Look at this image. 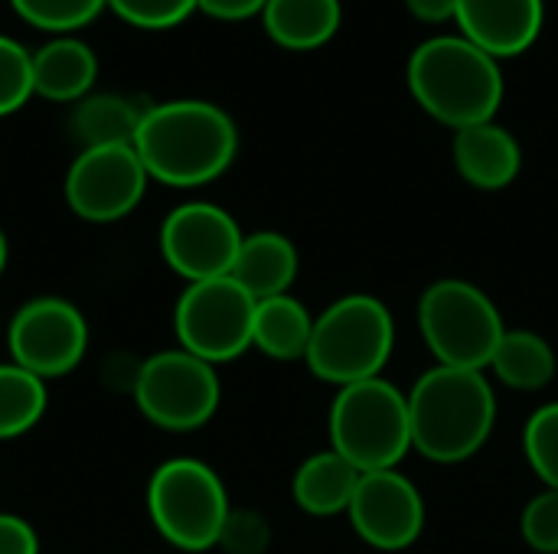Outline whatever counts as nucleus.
Here are the masks:
<instances>
[{
  "instance_id": "obj_1",
  "label": "nucleus",
  "mask_w": 558,
  "mask_h": 554,
  "mask_svg": "<svg viewBox=\"0 0 558 554\" xmlns=\"http://www.w3.org/2000/svg\"><path fill=\"white\" fill-rule=\"evenodd\" d=\"M134 150L150 180L193 189L219 180L232 167L239 131L219 104L180 98L144 111L134 134Z\"/></svg>"
},
{
  "instance_id": "obj_2",
  "label": "nucleus",
  "mask_w": 558,
  "mask_h": 554,
  "mask_svg": "<svg viewBox=\"0 0 558 554\" xmlns=\"http://www.w3.org/2000/svg\"><path fill=\"white\" fill-rule=\"evenodd\" d=\"M412 418V451L435 464L474 457L494 434L497 395L484 372L435 366L405 392Z\"/></svg>"
},
{
  "instance_id": "obj_3",
  "label": "nucleus",
  "mask_w": 558,
  "mask_h": 554,
  "mask_svg": "<svg viewBox=\"0 0 558 554\" xmlns=\"http://www.w3.org/2000/svg\"><path fill=\"white\" fill-rule=\"evenodd\" d=\"M409 88L435 121L461 131L494 121L504 101V72L471 39L435 36L409 59Z\"/></svg>"
},
{
  "instance_id": "obj_4",
  "label": "nucleus",
  "mask_w": 558,
  "mask_h": 554,
  "mask_svg": "<svg viewBox=\"0 0 558 554\" xmlns=\"http://www.w3.org/2000/svg\"><path fill=\"white\" fill-rule=\"evenodd\" d=\"M396 346L389 307L373 294H347L314 317L307 369L330 385H353L383 376Z\"/></svg>"
},
{
  "instance_id": "obj_5",
  "label": "nucleus",
  "mask_w": 558,
  "mask_h": 554,
  "mask_svg": "<svg viewBox=\"0 0 558 554\" xmlns=\"http://www.w3.org/2000/svg\"><path fill=\"white\" fill-rule=\"evenodd\" d=\"M330 447L360 473L399 470L412 451L409 395L383 376L343 385L330 405Z\"/></svg>"
},
{
  "instance_id": "obj_6",
  "label": "nucleus",
  "mask_w": 558,
  "mask_h": 554,
  "mask_svg": "<svg viewBox=\"0 0 558 554\" xmlns=\"http://www.w3.org/2000/svg\"><path fill=\"white\" fill-rule=\"evenodd\" d=\"M418 330L438 366L484 372L507 333L490 294L471 281L445 278L418 300Z\"/></svg>"
},
{
  "instance_id": "obj_7",
  "label": "nucleus",
  "mask_w": 558,
  "mask_h": 554,
  "mask_svg": "<svg viewBox=\"0 0 558 554\" xmlns=\"http://www.w3.org/2000/svg\"><path fill=\"white\" fill-rule=\"evenodd\" d=\"M147 513L154 529L180 552H209L219 545L232 513L219 473L193 457L160 464L147 487Z\"/></svg>"
},
{
  "instance_id": "obj_8",
  "label": "nucleus",
  "mask_w": 558,
  "mask_h": 554,
  "mask_svg": "<svg viewBox=\"0 0 558 554\" xmlns=\"http://www.w3.org/2000/svg\"><path fill=\"white\" fill-rule=\"evenodd\" d=\"M222 385L216 366L186 353L167 349L141 362L134 402L141 415L163 431L186 434L213 421L219 411Z\"/></svg>"
},
{
  "instance_id": "obj_9",
  "label": "nucleus",
  "mask_w": 558,
  "mask_h": 554,
  "mask_svg": "<svg viewBox=\"0 0 558 554\" xmlns=\"http://www.w3.org/2000/svg\"><path fill=\"white\" fill-rule=\"evenodd\" d=\"M258 300L235 278H213L190 284L173 310L180 349L219 366L252 349Z\"/></svg>"
},
{
  "instance_id": "obj_10",
  "label": "nucleus",
  "mask_w": 558,
  "mask_h": 554,
  "mask_svg": "<svg viewBox=\"0 0 558 554\" xmlns=\"http://www.w3.org/2000/svg\"><path fill=\"white\" fill-rule=\"evenodd\" d=\"M10 356L36 379L69 376L88 349V323L82 310L62 297H36L16 310L7 330Z\"/></svg>"
},
{
  "instance_id": "obj_11",
  "label": "nucleus",
  "mask_w": 558,
  "mask_h": 554,
  "mask_svg": "<svg viewBox=\"0 0 558 554\" xmlns=\"http://www.w3.org/2000/svg\"><path fill=\"white\" fill-rule=\"evenodd\" d=\"M147 170L134 144L88 147L65 173V202L85 222H118L137 209L147 189Z\"/></svg>"
},
{
  "instance_id": "obj_12",
  "label": "nucleus",
  "mask_w": 558,
  "mask_h": 554,
  "mask_svg": "<svg viewBox=\"0 0 558 554\" xmlns=\"http://www.w3.org/2000/svg\"><path fill=\"white\" fill-rule=\"evenodd\" d=\"M239 222L216 202H183L160 225V255L190 284L232 274L242 248Z\"/></svg>"
},
{
  "instance_id": "obj_13",
  "label": "nucleus",
  "mask_w": 558,
  "mask_h": 554,
  "mask_svg": "<svg viewBox=\"0 0 558 554\" xmlns=\"http://www.w3.org/2000/svg\"><path fill=\"white\" fill-rule=\"evenodd\" d=\"M347 513L353 532L376 552H405L425 529V500L399 470L363 473Z\"/></svg>"
},
{
  "instance_id": "obj_14",
  "label": "nucleus",
  "mask_w": 558,
  "mask_h": 554,
  "mask_svg": "<svg viewBox=\"0 0 558 554\" xmlns=\"http://www.w3.org/2000/svg\"><path fill=\"white\" fill-rule=\"evenodd\" d=\"M543 0H458L461 36L494 59L526 52L543 29Z\"/></svg>"
},
{
  "instance_id": "obj_15",
  "label": "nucleus",
  "mask_w": 558,
  "mask_h": 554,
  "mask_svg": "<svg viewBox=\"0 0 558 554\" xmlns=\"http://www.w3.org/2000/svg\"><path fill=\"white\" fill-rule=\"evenodd\" d=\"M523 153L517 137L487 121L454 131V167L477 189H507L520 173Z\"/></svg>"
},
{
  "instance_id": "obj_16",
  "label": "nucleus",
  "mask_w": 558,
  "mask_h": 554,
  "mask_svg": "<svg viewBox=\"0 0 558 554\" xmlns=\"http://www.w3.org/2000/svg\"><path fill=\"white\" fill-rule=\"evenodd\" d=\"M301 271V255L294 242L281 232H252L242 238L232 274L255 300L291 294Z\"/></svg>"
},
{
  "instance_id": "obj_17",
  "label": "nucleus",
  "mask_w": 558,
  "mask_h": 554,
  "mask_svg": "<svg viewBox=\"0 0 558 554\" xmlns=\"http://www.w3.org/2000/svg\"><path fill=\"white\" fill-rule=\"evenodd\" d=\"M360 477L363 473L343 454L327 447V451L311 454L298 467V473L291 480V493H294V503L307 516H340L350 509Z\"/></svg>"
},
{
  "instance_id": "obj_18",
  "label": "nucleus",
  "mask_w": 558,
  "mask_h": 554,
  "mask_svg": "<svg viewBox=\"0 0 558 554\" xmlns=\"http://www.w3.org/2000/svg\"><path fill=\"white\" fill-rule=\"evenodd\" d=\"M95 52L72 36H59L33 52V95L49 101H82L95 85Z\"/></svg>"
},
{
  "instance_id": "obj_19",
  "label": "nucleus",
  "mask_w": 558,
  "mask_h": 554,
  "mask_svg": "<svg viewBox=\"0 0 558 554\" xmlns=\"http://www.w3.org/2000/svg\"><path fill=\"white\" fill-rule=\"evenodd\" d=\"M268 36L281 49H320L340 29V0H268L262 10Z\"/></svg>"
},
{
  "instance_id": "obj_20",
  "label": "nucleus",
  "mask_w": 558,
  "mask_h": 554,
  "mask_svg": "<svg viewBox=\"0 0 558 554\" xmlns=\"http://www.w3.org/2000/svg\"><path fill=\"white\" fill-rule=\"evenodd\" d=\"M311 333H314V317L294 294L258 300L252 346L262 349L265 356L278 362L304 359L311 346Z\"/></svg>"
},
{
  "instance_id": "obj_21",
  "label": "nucleus",
  "mask_w": 558,
  "mask_h": 554,
  "mask_svg": "<svg viewBox=\"0 0 558 554\" xmlns=\"http://www.w3.org/2000/svg\"><path fill=\"white\" fill-rule=\"evenodd\" d=\"M487 369L513 392H539L556 379L558 359L546 336L533 330H507Z\"/></svg>"
},
{
  "instance_id": "obj_22",
  "label": "nucleus",
  "mask_w": 558,
  "mask_h": 554,
  "mask_svg": "<svg viewBox=\"0 0 558 554\" xmlns=\"http://www.w3.org/2000/svg\"><path fill=\"white\" fill-rule=\"evenodd\" d=\"M144 111L147 108H137L121 95H85L72 111V134L78 137L82 150L134 144Z\"/></svg>"
},
{
  "instance_id": "obj_23",
  "label": "nucleus",
  "mask_w": 558,
  "mask_h": 554,
  "mask_svg": "<svg viewBox=\"0 0 558 554\" xmlns=\"http://www.w3.org/2000/svg\"><path fill=\"white\" fill-rule=\"evenodd\" d=\"M46 415V382L16 362L0 366V441L20 438Z\"/></svg>"
},
{
  "instance_id": "obj_24",
  "label": "nucleus",
  "mask_w": 558,
  "mask_h": 554,
  "mask_svg": "<svg viewBox=\"0 0 558 554\" xmlns=\"http://www.w3.org/2000/svg\"><path fill=\"white\" fill-rule=\"evenodd\" d=\"M523 454L546 490H558V402L530 415L523 428Z\"/></svg>"
},
{
  "instance_id": "obj_25",
  "label": "nucleus",
  "mask_w": 558,
  "mask_h": 554,
  "mask_svg": "<svg viewBox=\"0 0 558 554\" xmlns=\"http://www.w3.org/2000/svg\"><path fill=\"white\" fill-rule=\"evenodd\" d=\"M13 10L39 29H78L92 23L108 0H10Z\"/></svg>"
},
{
  "instance_id": "obj_26",
  "label": "nucleus",
  "mask_w": 558,
  "mask_h": 554,
  "mask_svg": "<svg viewBox=\"0 0 558 554\" xmlns=\"http://www.w3.org/2000/svg\"><path fill=\"white\" fill-rule=\"evenodd\" d=\"M33 95V56L10 36H0V118L23 108Z\"/></svg>"
},
{
  "instance_id": "obj_27",
  "label": "nucleus",
  "mask_w": 558,
  "mask_h": 554,
  "mask_svg": "<svg viewBox=\"0 0 558 554\" xmlns=\"http://www.w3.org/2000/svg\"><path fill=\"white\" fill-rule=\"evenodd\" d=\"M523 542L539 554H558V490L533 496L520 516Z\"/></svg>"
},
{
  "instance_id": "obj_28",
  "label": "nucleus",
  "mask_w": 558,
  "mask_h": 554,
  "mask_svg": "<svg viewBox=\"0 0 558 554\" xmlns=\"http://www.w3.org/2000/svg\"><path fill=\"white\" fill-rule=\"evenodd\" d=\"M271 545V526L262 513L255 509H232L222 535H219V549L226 554H265Z\"/></svg>"
},
{
  "instance_id": "obj_29",
  "label": "nucleus",
  "mask_w": 558,
  "mask_h": 554,
  "mask_svg": "<svg viewBox=\"0 0 558 554\" xmlns=\"http://www.w3.org/2000/svg\"><path fill=\"white\" fill-rule=\"evenodd\" d=\"M108 7L141 29H167L183 23L196 10V0H108Z\"/></svg>"
},
{
  "instance_id": "obj_30",
  "label": "nucleus",
  "mask_w": 558,
  "mask_h": 554,
  "mask_svg": "<svg viewBox=\"0 0 558 554\" xmlns=\"http://www.w3.org/2000/svg\"><path fill=\"white\" fill-rule=\"evenodd\" d=\"M0 554H39L36 529L13 513H0Z\"/></svg>"
},
{
  "instance_id": "obj_31",
  "label": "nucleus",
  "mask_w": 558,
  "mask_h": 554,
  "mask_svg": "<svg viewBox=\"0 0 558 554\" xmlns=\"http://www.w3.org/2000/svg\"><path fill=\"white\" fill-rule=\"evenodd\" d=\"M268 0H196V7L213 20H248L265 10Z\"/></svg>"
},
{
  "instance_id": "obj_32",
  "label": "nucleus",
  "mask_w": 558,
  "mask_h": 554,
  "mask_svg": "<svg viewBox=\"0 0 558 554\" xmlns=\"http://www.w3.org/2000/svg\"><path fill=\"white\" fill-rule=\"evenodd\" d=\"M405 3L425 23H445V20H454L458 13V0H405Z\"/></svg>"
},
{
  "instance_id": "obj_33",
  "label": "nucleus",
  "mask_w": 558,
  "mask_h": 554,
  "mask_svg": "<svg viewBox=\"0 0 558 554\" xmlns=\"http://www.w3.org/2000/svg\"><path fill=\"white\" fill-rule=\"evenodd\" d=\"M7 258H10V248H7V235H3V229H0V274H3V268H7Z\"/></svg>"
}]
</instances>
